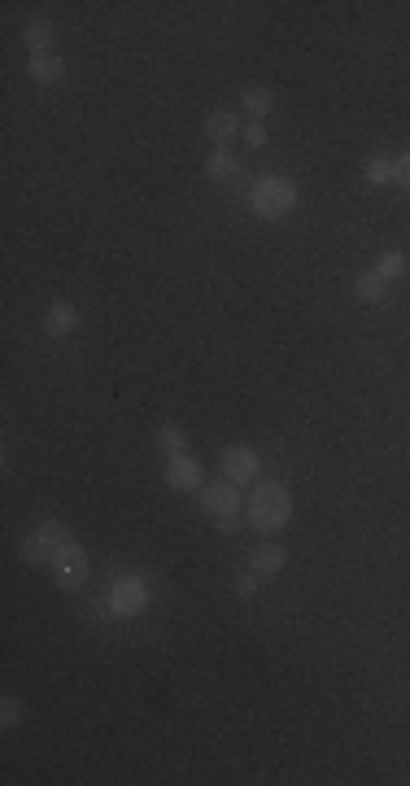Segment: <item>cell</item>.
Here are the masks:
<instances>
[{"mask_svg": "<svg viewBox=\"0 0 410 786\" xmlns=\"http://www.w3.org/2000/svg\"><path fill=\"white\" fill-rule=\"evenodd\" d=\"M75 328H79V311L70 302H52L49 314H44V332L49 337H70Z\"/></svg>", "mask_w": 410, "mask_h": 786, "instance_id": "10", "label": "cell"}, {"mask_svg": "<svg viewBox=\"0 0 410 786\" xmlns=\"http://www.w3.org/2000/svg\"><path fill=\"white\" fill-rule=\"evenodd\" d=\"M257 590V573H245V576H236V594H240V599H249V594H254Z\"/></svg>", "mask_w": 410, "mask_h": 786, "instance_id": "22", "label": "cell"}, {"mask_svg": "<svg viewBox=\"0 0 410 786\" xmlns=\"http://www.w3.org/2000/svg\"><path fill=\"white\" fill-rule=\"evenodd\" d=\"M384 293H389V289H384V280H380L375 271H362L359 280H354V298H359V302H384Z\"/></svg>", "mask_w": 410, "mask_h": 786, "instance_id": "15", "label": "cell"}, {"mask_svg": "<svg viewBox=\"0 0 410 786\" xmlns=\"http://www.w3.org/2000/svg\"><path fill=\"white\" fill-rule=\"evenodd\" d=\"M27 75H31L35 83H61V79H66V61H61V57H52V52H44V57H31Z\"/></svg>", "mask_w": 410, "mask_h": 786, "instance_id": "12", "label": "cell"}, {"mask_svg": "<svg viewBox=\"0 0 410 786\" xmlns=\"http://www.w3.org/2000/svg\"><path fill=\"white\" fill-rule=\"evenodd\" d=\"M0 721H4V730H13V726L22 721V703H18L13 695H9V699L0 703Z\"/></svg>", "mask_w": 410, "mask_h": 786, "instance_id": "20", "label": "cell"}, {"mask_svg": "<svg viewBox=\"0 0 410 786\" xmlns=\"http://www.w3.org/2000/svg\"><path fill=\"white\" fill-rule=\"evenodd\" d=\"M205 175H209V179H236V157L223 154V149L209 154L205 157Z\"/></svg>", "mask_w": 410, "mask_h": 786, "instance_id": "16", "label": "cell"}, {"mask_svg": "<svg viewBox=\"0 0 410 786\" xmlns=\"http://www.w3.org/2000/svg\"><path fill=\"white\" fill-rule=\"evenodd\" d=\"M105 599H109L114 616H145V607H149V585H145V576L118 573Z\"/></svg>", "mask_w": 410, "mask_h": 786, "instance_id": "4", "label": "cell"}, {"mask_svg": "<svg viewBox=\"0 0 410 786\" xmlns=\"http://www.w3.org/2000/svg\"><path fill=\"white\" fill-rule=\"evenodd\" d=\"M249 206H254L262 218H284L288 210L297 206V188H293V179H284V175H262L254 188H249Z\"/></svg>", "mask_w": 410, "mask_h": 786, "instance_id": "3", "label": "cell"}, {"mask_svg": "<svg viewBox=\"0 0 410 786\" xmlns=\"http://www.w3.org/2000/svg\"><path fill=\"white\" fill-rule=\"evenodd\" d=\"M245 516H249L254 528L275 533V528H284L288 516H293V498H288V489H284L280 480H257L254 494L245 498Z\"/></svg>", "mask_w": 410, "mask_h": 786, "instance_id": "1", "label": "cell"}, {"mask_svg": "<svg viewBox=\"0 0 410 786\" xmlns=\"http://www.w3.org/2000/svg\"><path fill=\"white\" fill-rule=\"evenodd\" d=\"M375 275L389 284V280H398V275H406V254L402 250H389L384 258H380V266H375Z\"/></svg>", "mask_w": 410, "mask_h": 786, "instance_id": "18", "label": "cell"}, {"mask_svg": "<svg viewBox=\"0 0 410 786\" xmlns=\"http://www.w3.org/2000/svg\"><path fill=\"white\" fill-rule=\"evenodd\" d=\"M236 131H240V123H236V114H232V109H214V114L205 118V136H209L214 145L236 140Z\"/></svg>", "mask_w": 410, "mask_h": 786, "instance_id": "11", "label": "cell"}, {"mask_svg": "<svg viewBox=\"0 0 410 786\" xmlns=\"http://www.w3.org/2000/svg\"><path fill=\"white\" fill-rule=\"evenodd\" d=\"M49 568H52V581H57L61 590L75 594V590H83V581H88V551H83L79 542L66 537V542L57 546V555H52Z\"/></svg>", "mask_w": 410, "mask_h": 786, "instance_id": "5", "label": "cell"}, {"mask_svg": "<svg viewBox=\"0 0 410 786\" xmlns=\"http://www.w3.org/2000/svg\"><path fill=\"white\" fill-rule=\"evenodd\" d=\"M22 40H27L31 57H44V52H49V44H52V22H27Z\"/></svg>", "mask_w": 410, "mask_h": 786, "instance_id": "14", "label": "cell"}, {"mask_svg": "<svg viewBox=\"0 0 410 786\" xmlns=\"http://www.w3.org/2000/svg\"><path fill=\"white\" fill-rule=\"evenodd\" d=\"M245 140H249V145H266V127H262V123H249V127H245Z\"/></svg>", "mask_w": 410, "mask_h": 786, "instance_id": "23", "label": "cell"}, {"mask_svg": "<svg viewBox=\"0 0 410 786\" xmlns=\"http://www.w3.org/2000/svg\"><path fill=\"white\" fill-rule=\"evenodd\" d=\"M362 175H367V184H393V162L389 157H371Z\"/></svg>", "mask_w": 410, "mask_h": 786, "instance_id": "19", "label": "cell"}, {"mask_svg": "<svg viewBox=\"0 0 410 786\" xmlns=\"http://www.w3.org/2000/svg\"><path fill=\"white\" fill-rule=\"evenodd\" d=\"M201 512L218 524V533H240V485L236 480H214V485H201Z\"/></svg>", "mask_w": 410, "mask_h": 786, "instance_id": "2", "label": "cell"}, {"mask_svg": "<svg viewBox=\"0 0 410 786\" xmlns=\"http://www.w3.org/2000/svg\"><path fill=\"white\" fill-rule=\"evenodd\" d=\"M166 485L170 489H201V464L184 450V455H170L166 464Z\"/></svg>", "mask_w": 410, "mask_h": 786, "instance_id": "8", "label": "cell"}, {"mask_svg": "<svg viewBox=\"0 0 410 786\" xmlns=\"http://www.w3.org/2000/svg\"><path fill=\"white\" fill-rule=\"evenodd\" d=\"M157 446H162L166 455H184V450H188V437H184L175 424H162V428H157Z\"/></svg>", "mask_w": 410, "mask_h": 786, "instance_id": "17", "label": "cell"}, {"mask_svg": "<svg viewBox=\"0 0 410 786\" xmlns=\"http://www.w3.org/2000/svg\"><path fill=\"white\" fill-rule=\"evenodd\" d=\"M393 184H398V188H410V154L393 157Z\"/></svg>", "mask_w": 410, "mask_h": 786, "instance_id": "21", "label": "cell"}, {"mask_svg": "<svg viewBox=\"0 0 410 786\" xmlns=\"http://www.w3.org/2000/svg\"><path fill=\"white\" fill-rule=\"evenodd\" d=\"M284 546L280 542H257L254 551H249V573H257V576H275L280 568H284Z\"/></svg>", "mask_w": 410, "mask_h": 786, "instance_id": "9", "label": "cell"}, {"mask_svg": "<svg viewBox=\"0 0 410 786\" xmlns=\"http://www.w3.org/2000/svg\"><path fill=\"white\" fill-rule=\"evenodd\" d=\"M240 105H245V114H254V123H262V118L271 114L275 97H271V88H245V92H240Z\"/></svg>", "mask_w": 410, "mask_h": 786, "instance_id": "13", "label": "cell"}, {"mask_svg": "<svg viewBox=\"0 0 410 786\" xmlns=\"http://www.w3.org/2000/svg\"><path fill=\"white\" fill-rule=\"evenodd\" d=\"M223 476L236 480V485L254 480L257 476V455L249 450V446H227V450H223Z\"/></svg>", "mask_w": 410, "mask_h": 786, "instance_id": "7", "label": "cell"}, {"mask_svg": "<svg viewBox=\"0 0 410 786\" xmlns=\"http://www.w3.org/2000/svg\"><path fill=\"white\" fill-rule=\"evenodd\" d=\"M61 542H66V528H61L57 520H40L35 524V533L22 537L18 560H22V564H52V555H57Z\"/></svg>", "mask_w": 410, "mask_h": 786, "instance_id": "6", "label": "cell"}]
</instances>
